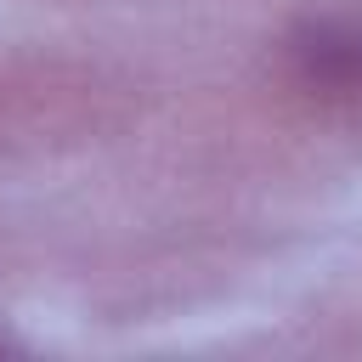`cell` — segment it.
Segmentation results:
<instances>
[{
	"label": "cell",
	"instance_id": "cell-1",
	"mask_svg": "<svg viewBox=\"0 0 362 362\" xmlns=\"http://www.w3.org/2000/svg\"><path fill=\"white\" fill-rule=\"evenodd\" d=\"M288 68L328 90V96H362V11H311L283 40Z\"/></svg>",
	"mask_w": 362,
	"mask_h": 362
}]
</instances>
